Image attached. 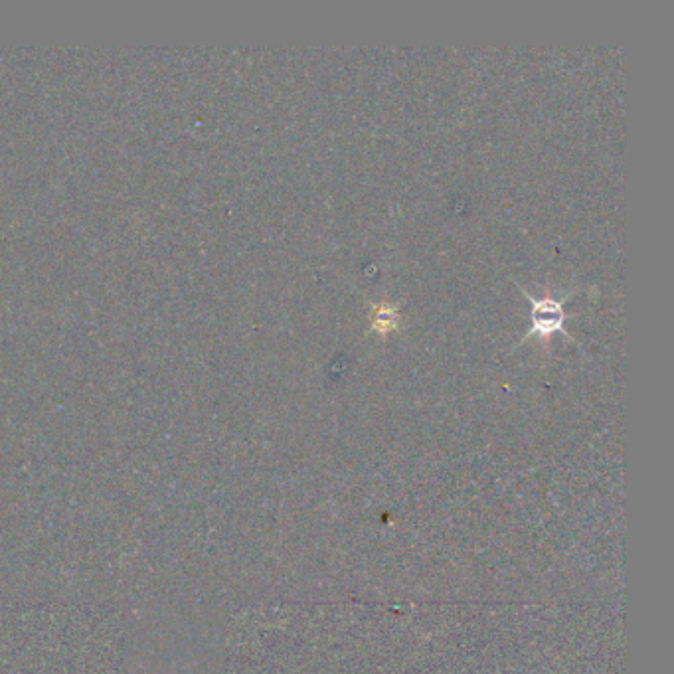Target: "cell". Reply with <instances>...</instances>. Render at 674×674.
Masks as SVG:
<instances>
[{
  "label": "cell",
  "mask_w": 674,
  "mask_h": 674,
  "mask_svg": "<svg viewBox=\"0 0 674 674\" xmlns=\"http://www.w3.org/2000/svg\"><path fill=\"white\" fill-rule=\"evenodd\" d=\"M398 321H400V315H398V309L392 307V305H378L372 313V329L378 333V335H388L390 331H394L398 327Z\"/></svg>",
  "instance_id": "7a4b0ae2"
},
{
  "label": "cell",
  "mask_w": 674,
  "mask_h": 674,
  "mask_svg": "<svg viewBox=\"0 0 674 674\" xmlns=\"http://www.w3.org/2000/svg\"><path fill=\"white\" fill-rule=\"evenodd\" d=\"M526 297L530 299V307H532V327H530L528 337L550 338L554 333L566 335L564 331L566 315H564V307L560 301L552 299L550 293H546L544 299L530 297L528 293Z\"/></svg>",
  "instance_id": "6da1fadb"
}]
</instances>
